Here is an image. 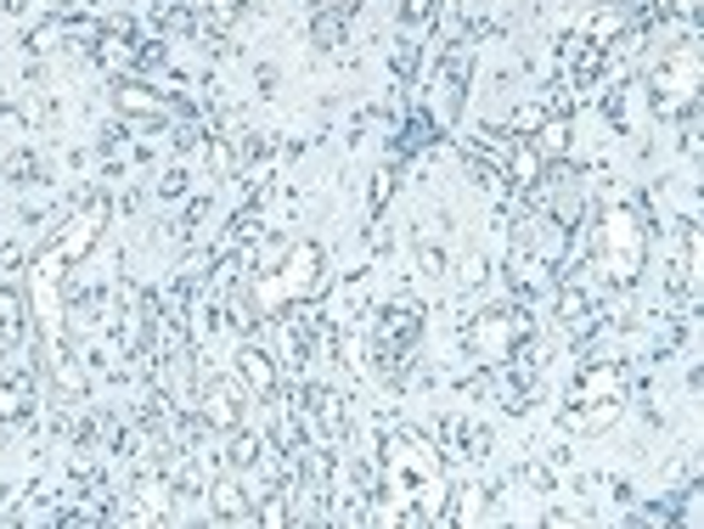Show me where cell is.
Returning <instances> with one entry per match:
<instances>
[{
    "mask_svg": "<svg viewBox=\"0 0 704 529\" xmlns=\"http://www.w3.org/2000/svg\"><path fill=\"white\" fill-rule=\"evenodd\" d=\"M327 288V248L321 242H288L282 253H277V264H266V271L254 277V310L259 316H282L288 305H305V299H316Z\"/></svg>",
    "mask_w": 704,
    "mask_h": 529,
    "instance_id": "6da1fadb",
    "label": "cell"
},
{
    "mask_svg": "<svg viewBox=\"0 0 704 529\" xmlns=\"http://www.w3.org/2000/svg\"><path fill=\"white\" fill-rule=\"evenodd\" d=\"M643 259H648V231H643V220H637L626 203L603 209V220H597V264H603V277L621 282V288H632V282L643 277Z\"/></svg>",
    "mask_w": 704,
    "mask_h": 529,
    "instance_id": "7a4b0ae2",
    "label": "cell"
},
{
    "mask_svg": "<svg viewBox=\"0 0 704 529\" xmlns=\"http://www.w3.org/2000/svg\"><path fill=\"white\" fill-rule=\"evenodd\" d=\"M698 79H704L698 51H693V46H671V51L660 57V68H654V108H660V113L687 108V102L698 97Z\"/></svg>",
    "mask_w": 704,
    "mask_h": 529,
    "instance_id": "3957f363",
    "label": "cell"
},
{
    "mask_svg": "<svg viewBox=\"0 0 704 529\" xmlns=\"http://www.w3.org/2000/svg\"><path fill=\"white\" fill-rule=\"evenodd\" d=\"M102 231H108V198H91V203H85V209L57 231V242L46 248V259H57V264H79L85 253L102 242Z\"/></svg>",
    "mask_w": 704,
    "mask_h": 529,
    "instance_id": "277c9868",
    "label": "cell"
},
{
    "mask_svg": "<svg viewBox=\"0 0 704 529\" xmlns=\"http://www.w3.org/2000/svg\"><path fill=\"white\" fill-rule=\"evenodd\" d=\"M248 389L237 383V378H215V383H204V400H198V417L215 428V433H231V428H242L248 422Z\"/></svg>",
    "mask_w": 704,
    "mask_h": 529,
    "instance_id": "5b68a950",
    "label": "cell"
},
{
    "mask_svg": "<svg viewBox=\"0 0 704 529\" xmlns=\"http://www.w3.org/2000/svg\"><path fill=\"white\" fill-rule=\"evenodd\" d=\"M237 383H242L254 400H271L277 383H282V372H277V361H271L259 343H242V349H237Z\"/></svg>",
    "mask_w": 704,
    "mask_h": 529,
    "instance_id": "8992f818",
    "label": "cell"
},
{
    "mask_svg": "<svg viewBox=\"0 0 704 529\" xmlns=\"http://www.w3.org/2000/svg\"><path fill=\"white\" fill-rule=\"evenodd\" d=\"M113 108H119L125 119H163V113H169V97L152 91L147 79H119V84H113Z\"/></svg>",
    "mask_w": 704,
    "mask_h": 529,
    "instance_id": "52a82bcc",
    "label": "cell"
},
{
    "mask_svg": "<svg viewBox=\"0 0 704 529\" xmlns=\"http://www.w3.org/2000/svg\"><path fill=\"white\" fill-rule=\"evenodd\" d=\"M614 417H621V400H569V406L558 411V428H564V433H597V428H608Z\"/></svg>",
    "mask_w": 704,
    "mask_h": 529,
    "instance_id": "ba28073f",
    "label": "cell"
},
{
    "mask_svg": "<svg viewBox=\"0 0 704 529\" xmlns=\"http://www.w3.org/2000/svg\"><path fill=\"white\" fill-rule=\"evenodd\" d=\"M29 338V299L18 282H0V343L18 349Z\"/></svg>",
    "mask_w": 704,
    "mask_h": 529,
    "instance_id": "9c48e42d",
    "label": "cell"
},
{
    "mask_svg": "<svg viewBox=\"0 0 704 529\" xmlns=\"http://www.w3.org/2000/svg\"><path fill=\"white\" fill-rule=\"evenodd\" d=\"M569 400H621V367H614V361H592V367H581Z\"/></svg>",
    "mask_w": 704,
    "mask_h": 529,
    "instance_id": "30bf717a",
    "label": "cell"
},
{
    "mask_svg": "<svg viewBox=\"0 0 704 529\" xmlns=\"http://www.w3.org/2000/svg\"><path fill=\"white\" fill-rule=\"evenodd\" d=\"M592 316H597V310H592V293H586V288H575V282L558 288V327H564V332H575V338L592 332Z\"/></svg>",
    "mask_w": 704,
    "mask_h": 529,
    "instance_id": "8fae6325",
    "label": "cell"
},
{
    "mask_svg": "<svg viewBox=\"0 0 704 529\" xmlns=\"http://www.w3.org/2000/svg\"><path fill=\"white\" fill-rule=\"evenodd\" d=\"M209 507H215V518H231V523H237V518H254V496L242 490L237 473H226V479L209 490Z\"/></svg>",
    "mask_w": 704,
    "mask_h": 529,
    "instance_id": "7c38bea8",
    "label": "cell"
},
{
    "mask_svg": "<svg viewBox=\"0 0 704 529\" xmlns=\"http://www.w3.org/2000/svg\"><path fill=\"white\" fill-rule=\"evenodd\" d=\"M542 169H547V158H542L531 141H524V136L507 147V181H513V187H542Z\"/></svg>",
    "mask_w": 704,
    "mask_h": 529,
    "instance_id": "4fadbf2b",
    "label": "cell"
},
{
    "mask_svg": "<svg viewBox=\"0 0 704 529\" xmlns=\"http://www.w3.org/2000/svg\"><path fill=\"white\" fill-rule=\"evenodd\" d=\"M518 338V316H507V310H490L485 321H479V332H474V343L485 349V356H507V343Z\"/></svg>",
    "mask_w": 704,
    "mask_h": 529,
    "instance_id": "5bb4252c",
    "label": "cell"
},
{
    "mask_svg": "<svg viewBox=\"0 0 704 529\" xmlns=\"http://www.w3.org/2000/svg\"><path fill=\"white\" fill-rule=\"evenodd\" d=\"M417 332H423V316H417L412 305H395V310H384V321H378V338L395 343V349H412Z\"/></svg>",
    "mask_w": 704,
    "mask_h": 529,
    "instance_id": "9a60e30c",
    "label": "cell"
},
{
    "mask_svg": "<svg viewBox=\"0 0 704 529\" xmlns=\"http://www.w3.org/2000/svg\"><path fill=\"white\" fill-rule=\"evenodd\" d=\"M524 141H531V147L553 163V158H564V147H569V124H564V119H542V130L524 136Z\"/></svg>",
    "mask_w": 704,
    "mask_h": 529,
    "instance_id": "2e32d148",
    "label": "cell"
},
{
    "mask_svg": "<svg viewBox=\"0 0 704 529\" xmlns=\"http://www.w3.org/2000/svg\"><path fill=\"white\" fill-rule=\"evenodd\" d=\"M226 439H231V446H226V468H231V473H242L248 462H259V433H248V428H231Z\"/></svg>",
    "mask_w": 704,
    "mask_h": 529,
    "instance_id": "e0dca14e",
    "label": "cell"
},
{
    "mask_svg": "<svg viewBox=\"0 0 704 529\" xmlns=\"http://www.w3.org/2000/svg\"><path fill=\"white\" fill-rule=\"evenodd\" d=\"M23 406H29V383H18V378H0V422H12Z\"/></svg>",
    "mask_w": 704,
    "mask_h": 529,
    "instance_id": "ac0fdd59",
    "label": "cell"
},
{
    "mask_svg": "<svg viewBox=\"0 0 704 529\" xmlns=\"http://www.w3.org/2000/svg\"><path fill=\"white\" fill-rule=\"evenodd\" d=\"M204 18H209L215 29H231V23L242 18V0H204Z\"/></svg>",
    "mask_w": 704,
    "mask_h": 529,
    "instance_id": "d6986e66",
    "label": "cell"
},
{
    "mask_svg": "<svg viewBox=\"0 0 704 529\" xmlns=\"http://www.w3.org/2000/svg\"><path fill=\"white\" fill-rule=\"evenodd\" d=\"M434 18V0H400V23L406 29H417V23H428Z\"/></svg>",
    "mask_w": 704,
    "mask_h": 529,
    "instance_id": "ffe728a7",
    "label": "cell"
},
{
    "mask_svg": "<svg viewBox=\"0 0 704 529\" xmlns=\"http://www.w3.org/2000/svg\"><path fill=\"white\" fill-rule=\"evenodd\" d=\"M542 119H547V108H518V113H513V130H518V136H536Z\"/></svg>",
    "mask_w": 704,
    "mask_h": 529,
    "instance_id": "44dd1931",
    "label": "cell"
},
{
    "mask_svg": "<svg viewBox=\"0 0 704 529\" xmlns=\"http://www.w3.org/2000/svg\"><path fill=\"white\" fill-rule=\"evenodd\" d=\"M417 271H423V277H439V271H446V253L423 242V248H417Z\"/></svg>",
    "mask_w": 704,
    "mask_h": 529,
    "instance_id": "7402d4cb",
    "label": "cell"
},
{
    "mask_svg": "<svg viewBox=\"0 0 704 529\" xmlns=\"http://www.w3.org/2000/svg\"><path fill=\"white\" fill-rule=\"evenodd\" d=\"M338 40H344L338 18H321V23H316V46H338Z\"/></svg>",
    "mask_w": 704,
    "mask_h": 529,
    "instance_id": "603a6c76",
    "label": "cell"
},
{
    "mask_svg": "<svg viewBox=\"0 0 704 529\" xmlns=\"http://www.w3.org/2000/svg\"><path fill=\"white\" fill-rule=\"evenodd\" d=\"M395 68H400V73H412V68H417V46H412V40H400V46H395Z\"/></svg>",
    "mask_w": 704,
    "mask_h": 529,
    "instance_id": "cb8c5ba5",
    "label": "cell"
},
{
    "mask_svg": "<svg viewBox=\"0 0 704 529\" xmlns=\"http://www.w3.org/2000/svg\"><path fill=\"white\" fill-rule=\"evenodd\" d=\"M254 518H266V523H282V518H288V507H282V501H277V496H271V501H266V507H259V512H254Z\"/></svg>",
    "mask_w": 704,
    "mask_h": 529,
    "instance_id": "d4e9b609",
    "label": "cell"
}]
</instances>
